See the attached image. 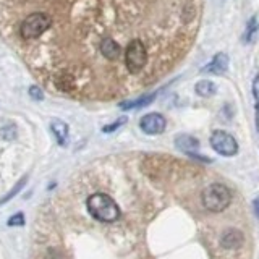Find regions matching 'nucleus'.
Returning a JSON list of instances; mask_svg holds the SVG:
<instances>
[{
    "instance_id": "f257e3e1",
    "label": "nucleus",
    "mask_w": 259,
    "mask_h": 259,
    "mask_svg": "<svg viewBox=\"0 0 259 259\" xmlns=\"http://www.w3.org/2000/svg\"><path fill=\"white\" fill-rule=\"evenodd\" d=\"M232 190L224 183H210L201 193V204L209 214H222L232 204Z\"/></svg>"
},
{
    "instance_id": "f03ea898",
    "label": "nucleus",
    "mask_w": 259,
    "mask_h": 259,
    "mask_svg": "<svg viewBox=\"0 0 259 259\" xmlns=\"http://www.w3.org/2000/svg\"><path fill=\"white\" fill-rule=\"evenodd\" d=\"M123 62L130 75H140L146 68V65L149 62V52L141 39H132L126 44Z\"/></svg>"
},
{
    "instance_id": "7ed1b4c3",
    "label": "nucleus",
    "mask_w": 259,
    "mask_h": 259,
    "mask_svg": "<svg viewBox=\"0 0 259 259\" xmlns=\"http://www.w3.org/2000/svg\"><path fill=\"white\" fill-rule=\"evenodd\" d=\"M52 18L44 13H32L28 18H24V21L20 26V34L23 39H37L44 34V32L51 28Z\"/></svg>"
},
{
    "instance_id": "20e7f679",
    "label": "nucleus",
    "mask_w": 259,
    "mask_h": 259,
    "mask_svg": "<svg viewBox=\"0 0 259 259\" xmlns=\"http://www.w3.org/2000/svg\"><path fill=\"white\" fill-rule=\"evenodd\" d=\"M210 146H212V149L215 152L225 157L235 156L238 152V144L235 141V138L227 132H222V130H215L210 135Z\"/></svg>"
},
{
    "instance_id": "39448f33",
    "label": "nucleus",
    "mask_w": 259,
    "mask_h": 259,
    "mask_svg": "<svg viewBox=\"0 0 259 259\" xmlns=\"http://www.w3.org/2000/svg\"><path fill=\"white\" fill-rule=\"evenodd\" d=\"M165 118L160 113H148L140 120V128L146 135H160L165 130Z\"/></svg>"
},
{
    "instance_id": "423d86ee",
    "label": "nucleus",
    "mask_w": 259,
    "mask_h": 259,
    "mask_svg": "<svg viewBox=\"0 0 259 259\" xmlns=\"http://www.w3.org/2000/svg\"><path fill=\"white\" fill-rule=\"evenodd\" d=\"M99 52H101V55H104V59H107L110 62H115L120 59V55H121V46L113 37L107 36L99 42Z\"/></svg>"
},
{
    "instance_id": "0eeeda50",
    "label": "nucleus",
    "mask_w": 259,
    "mask_h": 259,
    "mask_svg": "<svg viewBox=\"0 0 259 259\" xmlns=\"http://www.w3.org/2000/svg\"><path fill=\"white\" fill-rule=\"evenodd\" d=\"M175 146L180 151L190 154V156H193V157L201 159V160H207L206 157H201L196 154V151L199 149V141L196 140V138L190 136V135H180V136H178L175 140Z\"/></svg>"
},
{
    "instance_id": "6e6552de",
    "label": "nucleus",
    "mask_w": 259,
    "mask_h": 259,
    "mask_svg": "<svg viewBox=\"0 0 259 259\" xmlns=\"http://www.w3.org/2000/svg\"><path fill=\"white\" fill-rule=\"evenodd\" d=\"M229 57H227L225 54H217L214 55V59L210 60L204 68H202V71L204 73H210V75H222V73H225L227 70H229Z\"/></svg>"
},
{
    "instance_id": "1a4fd4ad",
    "label": "nucleus",
    "mask_w": 259,
    "mask_h": 259,
    "mask_svg": "<svg viewBox=\"0 0 259 259\" xmlns=\"http://www.w3.org/2000/svg\"><path fill=\"white\" fill-rule=\"evenodd\" d=\"M51 130H52V133L55 136L57 143H59L60 146L67 144V140H68V125L65 123V121H62L59 118L54 120L52 123H51Z\"/></svg>"
},
{
    "instance_id": "9d476101",
    "label": "nucleus",
    "mask_w": 259,
    "mask_h": 259,
    "mask_svg": "<svg viewBox=\"0 0 259 259\" xmlns=\"http://www.w3.org/2000/svg\"><path fill=\"white\" fill-rule=\"evenodd\" d=\"M156 93H151V94H146V96H141L138 97V99H132V101H123L120 104V107L123 110H130V109H141V107H146V105H149L154 99H156Z\"/></svg>"
},
{
    "instance_id": "9b49d317",
    "label": "nucleus",
    "mask_w": 259,
    "mask_h": 259,
    "mask_svg": "<svg viewBox=\"0 0 259 259\" xmlns=\"http://www.w3.org/2000/svg\"><path fill=\"white\" fill-rule=\"evenodd\" d=\"M194 91H196V94L201 96V97H210L212 94H215L217 86L212 83V81L202 79V81H198V83H196V86H194Z\"/></svg>"
},
{
    "instance_id": "f8f14e48",
    "label": "nucleus",
    "mask_w": 259,
    "mask_h": 259,
    "mask_svg": "<svg viewBox=\"0 0 259 259\" xmlns=\"http://www.w3.org/2000/svg\"><path fill=\"white\" fill-rule=\"evenodd\" d=\"M256 28H257V21H256V18L249 20L248 26H246V32H245V40H246V42H248V40H251V37H253V34L256 32Z\"/></svg>"
},
{
    "instance_id": "ddd939ff",
    "label": "nucleus",
    "mask_w": 259,
    "mask_h": 259,
    "mask_svg": "<svg viewBox=\"0 0 259 259\" xmlns=\"http://www.w3.org/2000/svg\"><path fill=\"white\" fill-rule=\"evenodd\" d=\"M28 93H29V96H31L34 101H42V99H44L42 89H40L39 86H31V88L28 89Z\"/></svg>"
},
{
    "instance_id": "4468645a",
    "label": "nucleus",
    "mask_w": 259,
    "mask_h": 259,
    "mask_svg": "<svg viewBox=\"0 0 259 259\" xmlns=\"http://www.w3.org/2000/svg\"><path fill=\"white\" fill-rule=\"evenodd\" d=\"M125 121H126V118H125V117H123V118H120V120H117V121H115V123H112V125H109V126H104L102 132H104V133H110V132H113V130H117L118 126L123 125Z\"/></svg>"
},
{
    "instance_id": "2eb2a0df",
    "label": "nucleus",
    "mask_w": 259,
    "mask_h": 259,
    "mask_svg": "<svg viewBox=\"0 0 259 259\" xmlns=\"http://www.w3.org/2000/svg\"><path fill=\"white\" fill-rule=\"evenodd\" d=\"M23 224H24L23 214H16L10 219V221H8V225H23Z\"/></svg>"
},
{
    "instance_id": "dca6fc26",
    "label": "nucleus",
    "mask_w": 259,
    "mask_h": 259,
    "mask_svg": "<svg viewBox=\"0 0 259 259\" xmlns=\"http://www.w3.org/2000/svg\"><path fill=\"white\" fill-rule=\"evenodd\" d=\"M253 94H254V99L259 104V75L254 78V83H253Z\"/></svg>"
},
{
    "instance_id": "f3484780",
    "label": "nucleus",
    "mask_w": 259,
    "mask_h": 259,
    "mask_svg": "<svg viewBox=\"0 0 259 259\" xmlns=\"http://www.w3.org/2000/svg\"><path fill=\"white\" fill-rule=\"evenodd\" d=\"M253 209H254L256 217L259 219V198H257V199H254V202H253Z\"/></svg>"
},
{
    "instance_id": "a211bd4d",
    "label": "nucleus",
    "mask_w": 259,
    "mask_h": 259,
    "mask_svg": "<svg viewBox=\"0 0 259 259\" xmlns=\"http://www.w3.org/2000/svg\"><path fill=\"white\" fill-rule=\"evenodd\" d=\"M256 126H257V132H259V107H257V113H256Z\"/></svg>"
}]
</instances>
